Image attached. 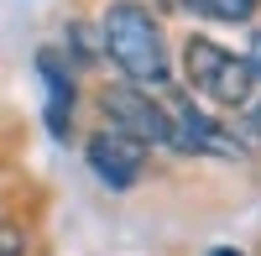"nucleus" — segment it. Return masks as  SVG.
I'll use <instances>...</instances> for the list:
<instances>
[{
	"label": "nucleus",
	"instance_id": "20e7f679",
	"mask_svg": "<svg viewBox=\"0 0 261 256\" xmlns=\"http://www.w3.org/2000/svg\"><path fill=\"white\" fill-rule=\"evenodd\" d=\"M84 162H89V173L105 183V188H130L141 173H146V141H136V136H125L120 125H110L105 120L99 131L89 136V146H84Z\"/></svg>",
	"mask_w": 261,
	"mask_h": 256
},
{
	"label": "nucleus",
	"instance_id": "7ed1b4c3",
	"mask_svg": "<svg viewBox=\"0 0 261 256\" xmlns=\"http://www.w3.org/2000/svg\"><path fill=\"white\" fill-rule=\"evenodd\" d=\"M99 105H105V120L120 125L125 136H136L146 146H167V152H172V115H167L162 99H151V89L120 79V84H105V89H99Z\"/></svg>",
	"mask_w": 261,
	"mask_h": 256
},
{
	"label": "nucleus",
	"instance_id": "9d476101",
	"mask_svg": "<svg viewBox=\"0 0 261 256\" xmlns=\"http://www.w3.org/2000/svg\"><path fill=\"white\" fill-rule=\"evenodd\" d=\"M209 256H241V251H230V246H214V251H209Z\"/></svg>",
	"mask_w": 261,
	"mask_h": 256
},
{
	"label": "nucleus",
	"instance_id": "1a4fd4ad",
	"mask_svg": "<svg viewBox=\"0 0 261 256\" xmlns=\"http://www.w3.org/2000/svg\"><path fill=\"white\" fill-rule=\"evenodd\" d=\"M251 68H256V89H261V27L251 32Z\"/></svg>",
	"mask_w": 261,
	"mask_h": 256
},
{
	"label": "nucleus",
	"instance_id": "6e6552de",
	"mask_svg": "<svg viewBox=\"0 0 261 256\" xmlns=\"http://www.w3.org/2000/svg\"><path fill=\"white\" fill-rule=\"evenodd\" d=\"M0 256H27V230L0 220Z\"/></svg>",
	"mask_w": 261,
	"mask_h": 256
},
{
	"label": "nucleus",
	"instance_id": "423d86ee",
	"mask_svg": "<svg viewBox=\"0 0 261 256\" xmlns=\"http://www.w3.org/2000/svg\"><path fill=\"white\" fill-rule=\"evenodd\" d=\"M183 6L204 21H251L261 0H183Z\"/></svg>",
	"mask_w": 261,
	"mask_h": 256
},
{
	"label": "nucleus",
	"instance_id": "39448f33",
	"mask_svg": "<svg viewBox=\"0 0 261 256\" xmlns=\"http://www.w3.org/2000/svg\"><path fill=\"white\" fill-rule=\"evenodd\" d=\"M37 73L47 84V131L63 141L68 136V120H73V68L63 63V53L42 47L37 53Z\"/></svg>",
	"mask_w": 261,
	"mask_h": 256
},
{
	"label": "nucleus",
	"instance_id": "f03ea898",
	"mask_svg": "<svg viewBox=\"0 0 261 256\" xmlns=\"http://www.w3.org/2000/svg\"><path fill=\"white\" fill-rule=\"evenodd\" d=\"M183 73H188L193 89L204 99H214L220 110H246L251 94H256L251 58L230 53V47H220V42H209V37H188L183 42Z\"/></svg>",
	"mask_w": 261,
	"mask_h": 256
},
{
	"label": "nucleus",
	"instance_id": "f257e3e1",
	"mask_svg": "<svg viewBox=\"0 0 261 256\" xmlns=\"http://www.w3.org/2000/svg\"><path fill=\"white\" fill-rule=\"evenodd\" d=\"M99 37H105V58H110L130 84L162 89L172 79L162 27H157V16H151L141 0H115V6L99 16Z\"/></svg>",
	"mask_w": 261,
	"mask_h": 256
},
{
	"label": "nucleus",
	"instance_id": "0eeeda50",
	"mask_svg": "<svg viewBox=\"0 0 261 256\" xmlns=\"http://www.w3.org/2000/svg\"><path fill=\"white\" fill-rule=\"evenodd\" d=\"M68 47H73L79 63H94V58L105 53V37L89 27V21H73V27H68Z\"/></svg>",
	"mask_w": 261,
	"mask_h": 256
}]
</instances>
